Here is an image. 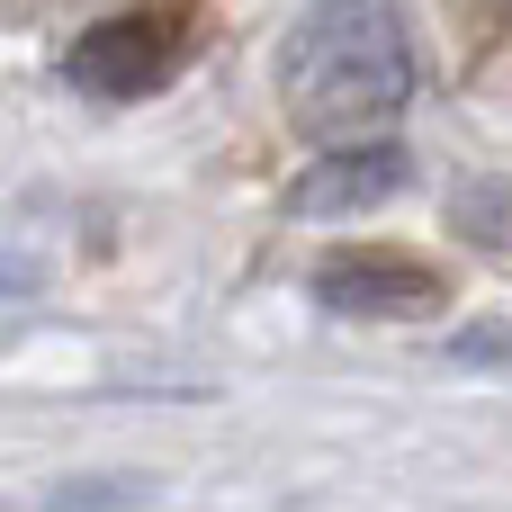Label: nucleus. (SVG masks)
<instances>
[{"instance_id": "3", "label": "nucleus", "mask_w": 512, "mask_h": 512, "mask_svg": "<svg viewBox=\"0 0 512 512\" xmlns=\"http://www.w3.org/2000/svg\"><path fill=\"white\" fill-rule=\"evenodd\" d=\"M315 297L333 315H360V324H396V315H441L450 306V279L414 252H342L315 270Z\"/></svg>"}, {"instance_id": "4", "label": "nucleus", "mask_w": 512, "mask_h": 512, "mask_svg": "<svg viewBox=\"0 0 512 512\" xmlns=\"http://www.w3.org/2000/svg\"><path fill=\"white\" fill-rule=\"evenodd\" d=\"M396 189H405V153L378 144V135H360V144H324L306 162V180L288 189V207L297 216H360V207H378Z\"/></svg>"}, {"instance_id": "5", "label": "nucleus", "mask_w": 512, "mask_h": 512, "mask_svg": "<svg viewBox=\"0 0 512 512\" xmlns=\"http://www.w3.org/2000/svg\"><path fill=\"white\" fill-rule=\"evenodd\" d=\"M459 225H477V234H495V243L512 252V207H504V189H468V198H459Z\"/></svg>"}, {"instance_id": "2", "label": "nucleus", "mask_w": 512, "mask_h": 512, "mask_svg": "<svg viewBox=\"0 0 512 512\" xmlns=\"http://www.w3.org/2000/svg\"><path fill=\"white\" fill-rule=\"evenodd\" d=\"M198 54V9L189 0H144V9H117V18H99L81 45H72V90H90V99H153L180 63Z\"/></svg>"}, {"instance_id": "1", "label": "nucleus", "mask_w": 512, "mask_h": 512, "mask_svg": "<svg viewBox=\"0 0 512 512\" xmlns=\"http://www.w3.org/2000/svg\"><path fill=\"white\" fill-rule=\"evenodd\" d=\"M414 99V27L396 0H306L279 36V117L306 144L387 135Z\"/></svg>"}]
</instances>
